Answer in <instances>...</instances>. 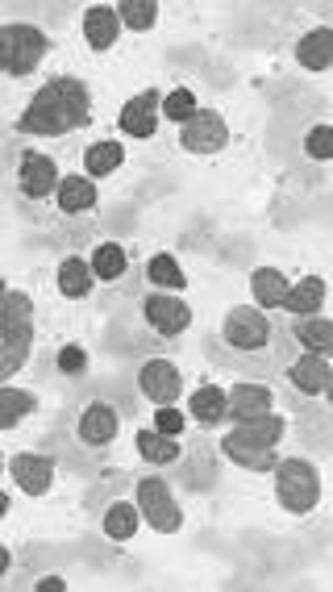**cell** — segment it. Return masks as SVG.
<instances>
[{"label":"cell","mask_w":333,"mask_h":592,"mask_svg":"<svg viewBox=\"0 0 333 592\" xmlns=\"http://www.w3.org/2000/svg\"><path fill=\"white\" fill-rule=\"evenodd\" d=\"M325 279L321 276H304L296 279V284H288V293H284V300H279V309L288 317H309V314H321L325 309Z\"/></svg>","instance_id":"obj_18"},{"label":"cell","mask_w":333,"mask_h":592,"mask_svg":"<svg viewBox=\"0 0 333 592\" xmlns=\"http://www.w3.org/2000/svg\"><path fill=\"white\" fill-rule=\"evenodd\" d=\"M38 589L42 592H63V589H67V580H63V575H42Z\"/></svg>","instance_id":"obj_35"},{"label":"cell","mask_w":333,"mask_h":592,"mask_svg":"<svg viewBox=\"0 0 333 592\" xmlns=\"http://www.w3.org/2000/svg\"><path fill=\"white\" fill-rule=\"evenodd\" d=\"M121 163H125V146L118 139H100L84 151V176L109 179L113 172H121Z\"/></svg>","instance_id":"obj_22"},{"label":"cell","mask_w":333,"mask_h":592,"mask_svg":"<svg viewBox=\"0 0 333 592\" xmlns=\"http://www.w3.org/2000/svg\"><path fill=\"white\" fill-rule=\"evenodd\" d=\"M79 30H84V42H88V51H92V55L113 51L118 39L125 34L113 4H88V9H84V21H79Z\"/></svg>","instance_id":"obj_16"},{"label":"cell","mask_w":333,"mask_h":592,"mask_svg":"<svg viewBox=\"0 0 333 592\" xmlns=\"http://www.w3.org/2000/svg\"><path fill=\"white\" fill-rule=\"evenodd\" d=\"M134 505L142 522L158 534H179L184 530V509H179L176 493L163 475H142L134 484Z\"/></svg>","instance_id":"obj_5"},{"label":"cell","mask_w":333,"mask_h":592,"mask_svg":"<svg viewBox=\"0 0 333 592\" xmlns=\"http://www.w3.org/2000/svg\"><path fill=\"white\" fill-rule=\"evenodd\" d=\"M18 188L21 197L30 200L55 197V188H59V163L51 155H42V151H25L18 158Z\"/></svg>","instance_id":"obj_12"},{"label":"cell","mask_w":333,"mask_h":592,"mask_svg":"<svg viewBox=\"0 0 333 592\" xmlns=\"http://www.w3.org/2000/svg\"><path fill=\"white\" fill-rule=\"evenodd\" d=\"M304 155L313 163H330L333 158V125L330 121H317L313 130L304 134Z\"/></svg>","instance_id":"obj_32"},{"label":"cell","mask_w":333,"mask_h":592,"mask_svg":"<svg viewBox=\"0 0 333 592\" xmlns=\"http://www.w3.org/2000/svg\"><path fill=\"white\" fill-rule=\"evenodd\" d=\"M179 146L200 158L217 155V151L230 146V125H225V118L217 109H197L192 118L179 125Z\"/></svg>","instance_id":"obj_7"},{"label":"cell","mask_w":333,"mask_h":592,"mask_svg":"<svg viewBox=\"0 0 333 592\" xmlns=\"http://www.w3.org/2000/svg\"><path fill=\"white\" fill-rule=\"evenodd\" d=\"M221 338L234 347V351H246V355H258V351H267L275 338V326L271 317L255 309V305H234L225 321H221Z\"/></svg>","instance_id":"obj_6"},{"label":"cell","mask_w":333,"mask_h":592,"mask_svg":"<svg viewBox=\"0 0 333 592\" xmlns=\"http://www.w3.org/2000/svg\"><path fill=\"white\" fill-rule=\"evenodd\" d=\"M158 105H163V88H142L137 97H130L125 105H121L118 113V130L125 134V139H155L158 134Z\"/></svg>","instance_id":"obj_10"},{"label":"cell","mask_w":333,"mask_h":592,"mask_svg":"<svg viewBox=\"0 0 333 592\" xmlns=\"http://www.w3.org/2000/svg\"><path fill=\"white\" fill-rule=\"evenodd\" d=\"M184 421H188V414H184L179 405H155V430H158V435L179 438Z\"/></svg>","instance_id":"obj_33"},{"label":"cell","mask_w":333,"mask_h":592,"mask_svg":"<svg viewBox=\"0 0 333 592\" xmlns=\"http://www.w3.org/2000/svg\"><path fill=\"white\" fill-rule=\"evenodd\" d=\"M200 109V97L192 92V88H171V92H163V105H158V118H167L171 125H184V121L192 118Z\"/></svg>","instance_id":"obj_31"},{"label":"cell","mask_w":333,"mask_h":592,"mask_svg":"<svg viewBox=\"0 0 333 592\" xmlns=\"http://www.w3.org/2000/svg\"><path fill=\"white\" fill-rule=\"evenodd\" d=\"M92 121V92L79 76H51L30 105L21 109L18 134L30 139H63Z\"/></svg>","instance_id":"obj_1"},{"label":"cell","mask_w":333,"mask_h":592,"mask_svg":"<svg viewBox=\"0 0 333 592\" xmlns=\"http://www.w3.org/2000/svg\"><path fill=\"white\" fill-rule=\"evenodd\" d=\"M137 526H142V514H137L134 501H113L104 509V517H100V530H104L109 542H130L137 534Z\"/></svg>","instance_id":"obj_26"},{"label":"cell","mask_w":333,"mask_h":592,"mask_svg":"<svg viewBox=\"0 0 333 592\" xmlns=\"http://www.w3.org/2000/svg\"><path fill=\"white\" fill-rule=\"evenodd\" d=\"M296 63L304 72H330L333 67V30L330 25H317L309 34H300L296 42Z\"/></svg>","instance_id":"obj_19"},{"label":"cell","mask_w":333,"mask_h":592,"mask_svg":"<svg viewBox=\"0 0 333 592\" xmlns=\"http://www.w3.org/2000/svg\"><path fill=\"white\" fill-rule=\"evenodd\" d=\"M55 205H59L63 218H84V213H92L100 205V188L97 179L88 176H59V188H55Z\"/></svg>","instance_id":"obj_17"},{"label":"cell","mask_w":333,"mask_h":592,"mask_svg":"<svg viewBox=\"0 0 333 592\" xmlns=\"http://www.w3.org/2000/svg\"><path fill=\"white\" fill-rule=\"evenodd\" d=\"M88 368V351L84 347H63L59 351V372L63 375H79Z\"/></svg>","instance_id":"obj_34"},{"label":"cell","mask_w":333,"mask_h":592,"mask_svg":"<svg viewBox=\"0 0 333 592\" xmlns=\"http://www.w3.org/2000/svg\"><path fill=\"white\" fill-rule=\"evenodd\" d=\"M137 393L146 396L151 405H179L184 401V372L163 355L146 359L137 368Z\"/></svg>","instance_id":"obj_9"},{"label":"cell","mask_w":333,"mask_h":592,"mask_svg":"<svg viewBox=\"0 0 333 592\" xmlns=\"http://www.w3.org/2000/svg\"><path fill=\"white\" fill-rule=\"evenodd\" d=\"M284 435H288V421H284L279 414L234 421V430L221 435V454H225L230 463H237V468H246V472L267 475L275 463H279L275 447L284 442Z\"/></svg>","instance_id":"obj_2"},{"label":"cell","mask_w":333,"mask_h":592,"mask_svg":"<svg viewBox=\"0 0 333 592\" xmlns=\"http://www.w3.org/2000/svg\"><path fill=\"white\" fill-rule=\"evenodd\" d=\"M275 475V501L279 509L292 517H309L321 505V472H317L313 459L292 454V459H279L271 468Z\"/></svg>","instance_id":"obj_3"},{"label":"cell","mask_w":333,"mask_h":592,"mask_svg":"<svg viewBox=\"0 0 333 592\" xmlns=\"http://www.w3.org/2000/svg\"><path fill=\"white\" fill-rule=\"evenodd\" d=\"M288 372V384L300 388L304 396H325L333 388V368L330 355H313V351H300V355L284 368Z\"/></svg>","instance_id":"obj_15"},{"label":"cell","mask_w":333,"mask_h":592,"mask_svg":"<svg viewBox=\"0 0 333 592\" xmlns=\"http://www.w3.org/2000/svg\"><path fill=\"white\" fill-rule=\"evenodd\" d=\"M9 509H13V496H9V493H4V489H0V522L9 517Z\"/></svg>","instance_id":"obj_37"},{"label":"cell","mask_w":333,"mask_h":592,"mask_svg":"<svg viewBox=\"0 0 333 592\" xmlns=\"http://www.w3.org/2000/svg\"><path fill=\"white\" fill-rule=\"evenodd\" d=\"M88 267H92V276L100 284H113V279H121L130 272V255H125L121 242H97L92 255H88Z\"/></svg>","instance_id":"obj_25"},{"label":"cell","mask_w":333,"mask_h":592,"mask_svg":"<svg viewBox=\"0 0 333 592\" xmlns=\"http://www.w3.org/2000/svg\"><path fill=\"white\" fill-rule=\"evenodd\" d=\"M275 414V393L255 380H237L225 388V421H251V417Z\"/></svg>","instance_id":"obj_14"},{"label":"cell","mask_w":333,"mask_h":592,"mask_svg":"<svg viewBox=\"0 0 333 592\" xmlns=\"http://www.w3.org/2000/svg\"><path fill=\"white\" fill-rule=\"evenodd\" d=\"M142 321H146L158 338H179L188 326H192V309H188L184 296L151 288V293L142 296Z\"/></svg>","instance_id":"obj_8"},{"label":"cell","mask_w":333,"mask_h":592,"mask_svg":"<svg viewBox=\"0 0 333 592\" xmlns=\"http://www.w3.org/2000/svg\"><path fill=\"white\" fill-rule=\"evenodd\" d=\"M118 430H121V417L109 401H92V405H84V414L76 417L79 442H84V447H92V451L113 447V442H118Z\"/></svg>","instance_id":"obj_13"},{"label":"cell","mask_w":333,"mask_h":592,"mask_svg":"<svg viewBox=\"0 0 333 592\" xmlns=\"http://www.w3.org/2000/svg\"><path fill=\"white\" fill-rule=\"evenodd\" d=\"M288 284H292V279L284 276L279 267H255V272H251V296H255V309H263V314L279 309V300H284V293H288Z\"/></svg>","instance_id":"obj_23"},{"label":"cell","mask_w":333,"mask_h":592,"mask_svg":"<svg viewBox=\"0 0 333 592\" xmlns=\"http://www.w3.org/2000/svg\"><path fill=\"white\" fill-rule=\"evenodd\" d=\"M0 472H4V454H0Z\"/></svg>","instance_id":"obj_38"},{"label":"cell","mask_w":333,"mask_h":592,"mask_svg":"<svg viewBox=\"0 0 333 592\" xmlns=\"http://www.w3.org/2000/svg\"><path fill=\"white\" fill-rule=\"evenodd\" d=\"M55 284H59V293L67 296V300H84V296L92 293L97 276H92V267H88V259H84V255H67L59 263V276H55Z\"/></svg>","instance_id":"obj_27"},{"label":"cell","mask_w":333,"mask_h":592,"mask_svg":"<svg viewBox=\"0 0 333 592\" xmlns=\"http://www.w3.org/2000/svg\"><path fill=\"white\" fill-rule=\"evenodd\" d=\"M30 414H38V396L30 388H13V384H0V435L21 426Z\"/></svg>","instance_id":"obj_24"},{"label":"cell","mask_w":333,"mask_h":592,"mask_svg":"<svg viewBox=\"0 0 333 592\" xmlns=\"http://www.w3.org/2000/svg\"><path fill=\"white\" fill-rule=\"evenodd\" d=\"M188 417L200 421V426H221L225 421V388L200 384L197 393L188 396Z\"/></svg>","instance_id":"obj_28"},{"label":"cell","mask_w":333,"mask_h":592,"mask_svg":"<svg viewBox=\"0 0 333 592\" xmlns=\"http://www.w3.org/2000/svg\"><path fill=\"white\" fill-rule=\"evenodd\" d=\"M146 279H151V288H158V293H184V288H188V276H184L179 259L167 255V251L151 255V263H146Z\"/></svg>","instance_id":"obj_29"},{"label":"cell","mask_w":333,"mask_h":592,"mask_svg":"<svg viewBox=\"0 0 333 592\" xmlns=\"http://www.w3.org/2000/svg\"><path fill=\"white\" fill-rule=\"evenodd\" d=\"M137 454H142V463H151V468H171L184 459V447H179V438H167L158 435L155 426L151 430H137Z\"/></svg>","instance_id":"obj_21"},{"label":"cell","mask_w":333,"mask_h":592,"mask_svg":"<svg viewBox=\"0 0 333 592\" xmlns=\"http://www.w3.org/2000/svg\"><path fill=\"white\" fill-rule=\"evenodd\" d=\"M292 342H300V351L330 355V351H333V321L325 314L292 317Z\"/></svg>","instance_id":"obj_20"},{"label":"cell","mask_w":333,"mask_h":592,"mask_svg":"<svg viewBox=\"0 0 333 592\" xmlns=\"http://www.w3.org/2000/svg\"><path fill=\"white\" fill-rule=\"evenodd\" d=\"M113 9H118L121 30H134V34H151V30H155V21H158L155 0H121Z\"/></svg>","instance_id":"obj_30"},{"label":"cell","mask_w":333,"mask_h":592,"mask_svg":"<svg viewBox=\"0 0 333 592\" xmlns=\"http://www.w3.org/2000/svg\"><path fill=\"white\" fill-rule=\"evenodd\" d=\"M4 472L13 475V484L25 496H46L55 484V459L38 451H18L4 459Z\"/></svg>","instance_id":"obj_11"},{"label":"cell","mask_w":333,"mask_h":592,"mask_svg":"<svg viewBox=\"0 0 333 592\" xmlns=\"http://www.w3.org/2000/svg\"><path fill=\"white\" fill-rule=\"evenodd\" d=\"M9 568H13V551H9V547H0V580L9 575Z\"/></svg>","instance_id":"obj_36"},{"label":"cell","mask_w":333,"mask_h":592,"mask_svg":"<svg viewBox=\"0 0 333 592\" xmlns=\"http://www.w3.org/2000/svg\"><path fill=\"white\" fill-rule=\"evenodd\" d=\"M51 55V39L34 21H9L0 25V72L9 79H25L38 72V63Z\"/></svg>","instance_id":"obj_4"}]
</instances>
